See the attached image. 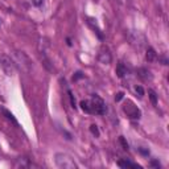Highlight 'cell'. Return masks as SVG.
<instances>
[{
	"label": "cell",
	"instance_id": "obj_16",
	"mask_svg": "<svg viewBox=\"0 0 169 169\" xmlns=\"http://www.w3.org/2000/svg\"><path fill=\"white\" fill-rule=\"evenodd\" d=\"M136 92H137V95H139V97H143V95H144V90H143V87H141V86H136Z\"/></svg>",
	"mask_w": 169,
	"mask_h": 169
},
{
	"label": "cell",
	"instance_id": "obj_19",
	"mask_svg": "<svg viewBox=\"0 0 169 169\" xmlns=\"http://www.w3.org/2000/svg\"><path fill=\"white\" fill-rule=\"evenodd\" d=\"M123 97H124V94H123V92H118V94H116L115 95V100H116V102H119V100H122V99H123Z\"/></svg>",
	"mask_w": 169,
	"mask_h": 169
},
{
	"label": "cell",
	"instance_id": "obj_5",
	"mask_svg": "<svg viewBox=\"0 0 169 169\" xmlns=\"http://www.w3.org/2000/svg\"><path fill=\"white\" fill-rule=\"evenodd\" d=\"M98 59H99L102 64H105V65L111 64V61H112V57H111L110 50H108L107 48H105V46H103V48L99 50V54H98Z\"/></svg>",
	"mask_w": 169,
	"mask_h": 169
},
{
	"label": "cell",
	"instance_id": "obj_20",
	"mask_svg": "<svg viewBox=\"0 0 169 169\" xmlns=\"http://www.w3.org/2000/svg\"><path fill=\"white\" fill-rule=\"evenodd\" d=\"M44 0H32V4L36 5V7H40V5H42Z\"/></svg>",
	"mask_w": 169,
	"mask_h": 169
},
{
	"label": "cell",
	"instance_id": "obj_7",
	"mask_svg": "<svg viewBox=\"0 0 169 169\" xmlns=\"http://www.w3.org/2000/svg\"><path fill=\"white\" fill-rule=\"evenodd\" d=\"M81 108L87 114H94L92 111V105H91V100H82L81 102Z\"/></svg>",
	"mask_w": 169,
	"mask_h": 169
},
{
	"label": "cell",
	"instance_id": "obj_8",
	"mask_svg": "<svg viewBox=\"0 0 169 169\" xmlns=\"http://www.w3.org/2000/svg\"><path fill=\"white\" fill-rule=\"evenodd\" d=\"M157 58V53L155 52L153 48H148V50H147V54H145V59L148 62H155Z\"/></svg>",
	"mask_w": 169,
	"mask_h": 169
},
{
	"label": "cell",
	"instance_id": "obj_6",
	"mask_svg": "<svg viewBox=\"0 0 169 169\" xmlns=\"http://www.w3.org/2000/svg\"><path fill=\"white\" fill-rule=\"evenodd\" d=\"M137 75H139V78H141L143 81H151L152 79V74H151V72L149 70H147V69H144V67H140V69H137Z\"/></svg>",
	"mask_w": 169,
	"mask_h": 169
},
{
	"label": "cell",
	"instance_id": "obj_15",
	"mask_svg": "<svg viewBox=\"0 0 169 169\" xmlns=\"http://www.w3.org/2000/svg\"><path fill=\"white\" fill-rule=\"evenodd\" d=\"M90 131H91V133L95 135L97 137L99 136V130H98V127L95 126V124H91V126H90Z\"/></svg>",
	"mask_w": 169,
	"mask_h": 169
},
{
	"label": "cell",
	"instance_id": "obj_14",
	"mask_svg": "<svg viewBox=\"0 0 169 169\" xmlns=\"http://www.w3.org/2000/svg\"><path fill=\"white\" fill-rule=\"evenodd\" d=\"M119 141H120V144H122V147H123V149H126V151H128L130 145H128V143L126 141V139H124L123 136H120V137H119Z\"/></svg>",
	"mask_w": 169,
	"mask_h": 169
},
{
	"label": "cell",
	"instance_id": "obj_12",
	"mask_svg": "<svg viewBox=\"0 0 169 169\" xmlns=\"http://www.w3.org/2000/svg\"><path fill=\"white\" fill-rule=\"evenodd\" d=\"M3 114H4V116H5V118H7L8 119V120H11V122H12V123L13 124H15V126L16 127H17L19 126V123H17V120H16V119H15V116H13V114L12 112H9V111H8L7 110V108H3Z\"/></svg>",
	"mask_w": 169,
	"mask_h": 169
},
{
	"label": "cell",
	"instance_id": "obj_11",
	"mask_svg": "<svg viewBox=\"0 0 169 169\" xmlns=\"http://www.w3.org/2000/svg\"><path fill=\"white\" fill-rule=\"evenodd\" d=\"M115 73H116V75H118L119 78H123L124 75L127 74V67L124 66L123 64H119L118 66H116V70H115Z\"/></svg>",
	"mask_w": 169,
	"mask_h": 169
},
{
	"label": "cell",
	"instance_id": "obj_18",
	"mask_svg": "<svg viewBox=\"0 0 169 169\" xmlns=\"http://www.w3.org/2000/svg\"><path fill=\"white\" fill-rule=\"evenodd\" d=\"M82 77H83L82 72H77V73H75V75H73V81H78L79 78H82Z\"/></svg>",
	"mask_w": 169,
	"mask_h": 169
},
{
	"label": "cell",
	"instance_id": "obj_10",
	"mask_svg": "<svg viewBox=\"0 0 169 169\" xmlns=\"http://www.w3.org/2000/svg\"><path fill=\"white\" fill-rule=\"evenodd\" d=\"M16 167L17 168H32L34 167L32 163L28 161V159H19V161L16 163Z\"/></svg>",
	"mask_w": 169,
	"mask_h": 169
},
{
	"label": "cell",
	"instance_id": "obj_17",
	"mask_svg": "<svg viewBox=\"0 0 169 169\" xmlns=\"http://www.w3.org/2000/svg\"><path fill=\"white\" fill-rule=\"evenodd\" d=\"M67 92H69V98H70V102H72V106L75 108L77 106H75V98H74V95L72 94V91H67Z\"/></svg>",
	"mask_w": 169,
	"mask_h": 169
},
{
	"label": "cell",
	"instance_id": "obj_3",
	"mask_svg": "<svg viewBox=\"0 0 169 169\" xmlns=\"http://www.w3.org/2000/svg\"><path fill=\"white\" fill-rule=\"evenodd\" d=\"M91 105H92V111H94V114H98V115H105L106 111H107L106 103L103 102V99H100L99 97H92Z\"/></svg>",
	"mask_w": 169,
	"mask_h": 169
},
{
	"label": "cell",
	"instance_id": "obj_21",
	"mask_svg": "<svg viewBox=\"0 0 169 169\" xmlns=\"http://www.w3.org/2000/svg\"><path fill=\"white\" fill-rule=\"evenodd\" d=\"M151 165H152V167H156V168H160V164H159V161H152V163H151Z\"/></svg>",
	"mask_w": 169,
	"mask_h": 169
},
{
	"label": "cell",
	"instance_id": "obj_1",
	"mask_svg": "<svg viewBox=\"0 0 169 169\" xmlns=\"http://www.w3.org/2000/svg\"><path fill=\"white\" fill-rule=\"evenodd\" d=\"M56 164L58 168L62 169H77V164L74 163V160L65 153L56 155Z\"/></svg>",
	"mask_w": 169,
	"mask_h": 169
},
{
	"label": "cell",
	"instance_id": "obj_9",
	"mask_svg": "<svg viewBox=\"0 0 169 169\" xmlns=\"http://www.w3.org/2000/svg\"><path fill=\"white\" fill-rule=\"evenodd\" d=\"M118 165L120 168H141L140 165L135 164V163H131L128 160H120V161H118Z\"/></svg>",
	"mask_w": 169,
	"mask_h": 169
},
{
	"label": "cell",
	"instance_id": "obj_4",
	"mask_svg": "<svg viewBox=\"0 0 169 169\" xmlns=\"http://www.w3.org/2000/svg\"><path fill=\"white\" fill-rule=\"evenodd\" d=\"M0 67L4 70V73L7 75H12L13 73H15V65H13V62L5 56L0 57Z\"/></svg>",
	"mask_w": 169,
	"mask_h": 169
},
{
	"label": "cell",
	"instance_id": "obj_13",
	"mask_svg": "<svg viewBox=\"0 0 169 169\" xmlns=\"http://www.w3.org/2000/svg\"><path fill=\"white\" fill-rule=\"evenodd\" d=\"M148 95H149V99H151L152 105H157V94L153 91L152 89L148 90Z\"/></svg>",
	"mask_w": 169,
	"mask_h": 169
},
{
	"label": "cell",
	"instance_id": "obj_2",
	"mask_svg": "<svg viewBox=\"0 0 169 169\" xmlns=\"http://www.w3.org/2000/svg\"><path fill=\"white\" fill-rule=\"evenodd\" d=\"M123 111L127 114V116L130 119H140V116H141L140 110L131 100H127L126 102V105L123 106Z\"/></svg>",
	"mask_w": 169,
	"mask_h": 169
}]
</instances>
